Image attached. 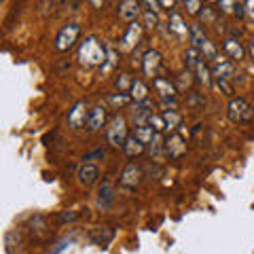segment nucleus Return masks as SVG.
Listing matches in <instances>:
<instances>
[{
    "label": "nucleus",
    "mask_w": 254,
    "mask_h": 254,
    "mask_svg": "<svg viewBox=\"0 0 254 254\" xmlns=\"http://www.w3.org/2000/svg\"><path fill=\"white\" fill-rule=\"evenodd\" d=\"M185 9L189 15H199L201 11V0H185Z\"/></svg>",
    "instance_id": "c85d7f7f"
},
{
    "label": "nucleus",
    "mask_w": 254,
    "mask_h": 254,
    "mask_svg": "<svg viewBox=\"0 0 254 254\" xmlns=\"http://www.w3.org/2000/svg\"><path fill=\"white\" fill-rule=\"evenodd\" d=\"M129 98L136 102V104H140V102H144L148 100V89H146V85L140 81V78H133L131 81V87H129Z\"/></svg>",
    "instance_id": "a211bd4d"
},
{
    "label": "nucleus",
    "mask_w": 254,
    "mask_h": 254,
    "mask_svg": "<svg viewBox=\"0 0 254 254\" xmlns=\"http://www.w3.org/2000/svg\"><path fill=\"white\" fill-rule=\"evenodd\" d=\"M91 159H104V150H95V153H91V155H85L83 157V161H91Z\"/></svg>",
    "instance_id": "4c0bfd02"
},
{
    "label": "nucleus",
    "mask_w": 254,
    "mask_h": 254,
    "mask_svg": "<svg viewBox=\"0 0 254 254\" xmlns=\"http://www.w3.org/2000/svg\"><path fill=\"white\" fill-rule=\"evenodd\" d=\"M142 13V4L140 0H123L121 4H119V17L123 21H136V17Z\"/></svg>",
    "instance_id": "9d476101"
},
{
    "label": "nucleus",
    "mask_w": 254,
    "mask_h": 254,
    "mask_svg": "<svg viewBox=\"0 0 254 254\" xmlns=\"http://www.w3.org/2000/svg\"><path fill=\"white\" fill-rule=\"evenodd\" d=\"M244 9H246V15L254 21V0H246L244 2Z\"/></svg>",
    "instance_id": "c9c22d12"
},
{
    "label": "nucleus",
    "mask_w": 254,
    "mask_h": 254,
    "mask_svg": "<svg viewBox=\"0 0 254 254\" xmlns=\"http://www.w3.org/2000/svg\"><path fill=\"white\" fill-rule=\"evenodd\" d=\"M203 58L199 55V49L197 47H189L187 53H185V64H187V70H195L197 64H199Z\"/></svg>",
    "instance_id": "b1692460"
},
{
    "label": "nucleus",
    "mask_w": 254,
    "mask_h": 254,
    "mask_svg": "<svg viewBox=\"0 0 254 254\" xmlns=\"http://www.w3.org/2000/svg\"><path fill=\"white\" fill-rule=\"evenodd\" d=\"M199 15H201V19H203L205 23H212V21H214V13L210 11V6H203V9L199 11Z\"/></svg>",
    "instance_id": "f704fd0d"
},
{
    "label": "nucleus",
    "mask_w": 254,
    "mask_h": 254,
    "mask_svg": "<svg viewBox=\"0 0 254 254\" xmlns=\"http://www.w3.org/2000/svg\"><path fill=\"white\" fill-rule=\"evenodd\" d=\"M115 203V187H113V180H104L102 187L98 189V205L102 210H108L110 205Z\"/></svg>",
    "instance_id": "9b49d317"
},
{
    "label": "nucleus",
    "mask_w": 254,
    "mask_h": 254,
    "mask_svg": "<svg viewBox=\"0 0 254 254\" xmlns=\"http://www.w3.org/2000/svg\"><path fill=\"white\" fill-rule=\"evenodd\" d=\"M227 117L231 123H250L254 119V108L244 98H231L227 106Z\"/></svg>",
    "instance_id": "f03ea898"
},
{
    "label": "nucleus",
    "mask_w": 254,
    "mask_h": 254,
    "mask_svg": "<svg viewBox=\"0 0 254 254\" xmlns=\"http://www.w3.org/2000/svg\"><path fill=\"white\" fill-rule=\"evenodd\" d=\"M222 49H225V53L229 55L231 60H235V62H240V60H244V47H242V43L237 41V38H227L225 43H222Z\"/></svg>",
    "instance_id": "f3484780"
},
{
    "label": "nucleus",
    "mask_w": 254,
    "mask_h": 254,
    "mask_svg": "<svg viewBox=\"0 0 254 254\" xmlns=\"http://www.w3.org/2000/svg\"><path fill=\"white\" fill-rule=\"evenodd\" d=\"M123 150L127 157H138V155H142V150H144V142H140L136 136H129L125 140Z\"/></svg>",
    "instance_id": "aec40b11"
},
{
    "label": "nucleus",
    "mask_w": 254,
    "mask_h": 254,
    "mask_svg": "<svg viewBox=\"0 0 254 254\" xmlns=\"http://www.w3.org/2000/svg\"><path fill=\"white\" fill-rule=\"evenodd\" d=\"M87 121H89V113H87L85 102H76L68 113V125L72 127V129H81Z\"/></svg>",
    "instance_id": "6e6552de"
},
{
    "label": "nucleus",
    "mask_w": 254,
    "mask_h": 254,
    "mask_svg": "<svg viewBox=\"0 0 254 254\" xmlns=\"http://www.w3.org/2000/svg\"><path fill=\"white\" fill-rule=\"evenodd\" d=\"M153 87L155 91L159 93V98H161L165 104H176V87L170 78H163V76H155L153 78Z\"/></svg>",
    "instance_id": "39448f33"
},
{
    "label": "nucleus",
    "mask_w": 254,
    "mask_h": 254,
    "mask_svg": "<svg viewBox=\"0 0 254 254\" xmlns=\"http://www.w3.org/2000/svg\"><path fill=\"white\" fill-rule=\"evenodd\" d=\"M159 68H161V53L155 51V49H148L144 53V58H142V70H144L146 76L155 78Z\"/></svg>",
    "instance_id": "1a4fd4ad"
},
{
    "label": "nucleus",
    "mask_w": 254,
    "mask_h": 254,
    "mask_svg": "<svg viewBox=\"0 0 254 254\" xmlns=\"http://www.w3.org/2000/svg\"><path fill=\"white\" fill-rule=\"evenodd\" d=\"M78 34H81V26H78V23H68V26H64L58 32V36H55V49L70 51L74 47Z\"/></svg>",
    "instance_id": "20e7f679"
},
{
    "label": "nucleus",
    "mask_w": 254,
    "mask_h": 254,
    "mask_svg": "<svg viewBox=\"0 0 254 254\" xmlns=\"http://www.w3.org/2000/svg\"><path fill=\"white\" fill-rule=\"evenodd\" d=\"M129 95H123V93H119V95H110V98H108V102H110V104H113V106H125V104H129Z\"/></svg>",
    "instance_id": "c756f323"
},
{
    "label": "nucleus",
    "mask_w": 254,
    "mask_h": 254,
    "mask_svg": "<svg viewBox=\"0 0 254 254\" xmlns=\"http://www.w3.org/2000/svg\"><path fill=\"white\" fill-rule=\"evenodd\" d=\"M165 150H168V155L170 157H180V155H185L187 153V144H185V138L178 136V133H174V136L165 142Z\"/></svg>",
    "instance_id": "2eb2a0df"
},
{
    "label": "nucleus",
    "mask_w": 254,
    "mask_h": 254,
    "mask_svg": "<svg viewBox=\"0 0 254 254\" xmlns=\"http://www.w3.org/2000/svg\"><path fill=\"white\" fill-rule=\"evenodd\" d=\"M170 30H172V32H176L178 36H187V34H189L187 23L182 21V17H180L178 13H172V15H170Z\"/></svg>",
    "instance_id": "4be33fe9"
},
{
    "label": "nucleus",
    "mask_w": 254,
    "mask_h": 254,
    "mask_svg": "<svg viewBox=\"0 0 254 254\" xmlns=\"http://www.w3.org/2000/svg\"><path fill=\"white\" fill-rule=\"evenodd\" d=\"M214 83H216V87H218V89L225 93V95H233V87H231V83H229L227 78H216Z\"/></svg>",
    "instance_id": "7c9ffc66"
},
{
    "label": "nucleus",
    "mask_w": 254,
    "mask_h": 254,
    "mask_svg": "<svg viewBox=\"0 0 254 254\" xmlns=\"http://www.w3.org/2000/svg\"><path fill=\"white\" fill-rule=\"evenodd\" d=\"M148 125L153 127L155 131H159V133H161V131L165 129V121H163V115L159 117V115H155V113H153V115H150V119H148Z\"/></svg>",
    "instance_id": "cd10ccee"
},
{
    "label": "nucleus",
    "mask_w": 254,
    "mask_h": 254,
    "mask_svg": "<svg viewBox=\"0 0 254 254\" xmlns=\"http://www.w3.org/2000/svg\"><path fill=\"white\" fill-rule=\"evenodd\" d=\"M93 9H102V4H104V0H89Z\"/></svg>",
    "instance_id": "37998d69"
},
{
    "label": "nucleus",
    "mask_w": 254,
    "mask_h": 254,
    "mask_svg": "<svg viewBox=\"0 0 254 254\" xmlns=\"http://www.w3.org/2000/svg\"><path fill=\"white\" fill-rule=\"evenodd\" d=\"M159 4H161L163 9H174V4H176V0H159Z\"/></svg>",
    "instance_id": "ea45409f"
},
{
    "label": "nucleus",
    "mask_w": 254,
    "mask_h": 254,
    "mask_svg": "<svg viewBox=\"0 0 254 254\" xmlns=\"http://www.w3.org/2000/svg\"><path fill=\"white\" fill-rule=\"evenodd\" d=\"M104 123H106V108L104 106L91 108L89 110V121H87V129H89L91 133H95L104 127Z\"/></svg>",
    "instance_id": "f8f14e48"
},
{
    "label": "nucleus",
    "mask_w": 254,
    "mask_h": 254,
    "mask_svg": "<svg viewBox=\"0 0 254 254\" xmlns=\"http://www.w3.org/2000/svg\"><path fill=\"white\" fill-rule=\"evenodd\" d=\"M155 129L150 125H138L136 127V131H133V136H136L140 142H144V144H150L153 142V138H155Z\"/></svg>",
    "instance_id": "5701e85b"
},
{
    "label": "nucleus",
    "mask_w": 254,
    "mask_h": 254,
    "mask_svg": "<svg viewBox=\"0 0 254 254\" xmlns=\"http://www.w3.org/2000/svg\"><path fill=\"white\" fill-rule=\"evenodd\" d=\"M248 55H250V60L254 62V38H250V43H248Z\"/></svg>",
    "instance_id": "79ce46f5"
},
{
    "label": "nucleus",
    "mask_w": 254,
    "mask_h": 254,
    "mask_svg": "<svg viewBox=\"0 0 254 254\" xmlns=\"http://www.w3.org/2000/svg\"><path fill=\"white\" fill-rule=\"evenodd\" d=\"M189 104H190V106H203V100H199L197 95H193V98L189 100Z\"/></svg>",
    "instance_id": "a19ab883"
},
{
    "label": "nucleus",
    "mask_w": 254,
    "mask_h": 254,
    "mask_svg": "<svg viewBox=\"0 0 254 254\" xmlns=\"http://www.w3.org/2000/svg\"><path fill=\"white\" fill-rule=\"evenodd\" d=\"M161 150H163V140H161V133H155V138H153V142H150V155L153 157H159L161 155Z\"/></svg>",
    "instance_id": "bb28decb"
},
{
    "label": "nucleus",
    "mask_w": 254,
    "mask_h": 254,
    "mask_svg": "<svg viewBox=\"0 0 254 254\" xmlns=\"http://www.w3.org/2000/svg\"><path fill=\"white\" fill-rule=\"evenodd\" d=\"M140 38H142V26L138 21H131L129 28H127V32L121 38V49L123 51H133L140 45Z\"/></svg>",
    "instance_id": "0eeeda50"
},
{
    "label": "nucleus",
    "mask_w": 254,
    "mask_h": 254,
    "mask_svg": "<svg viewBox=\"0 0 254 254\" xmlns=\"http://www.w3.org/2000/svg\"><path fill=\"white\" fill-rule=\"evenodd\" d=\"M220 13H235L237 4H240V0H216Z\"/></svg>",
    "instance_id": "a878e982"
},
{
    "label": "nucleus",
    "mask_w": 254,
    "mask_h": 254,
    "mask_svg": "<svg viewBox=\"0 0 254 254\" xmlns=\"http://www.w3.org/2000/svg\"><path fill=\"white\" fill-rule=\"evenodd\" d=\"M129 138V133H127V123H125V119L121 115H117L113 121H110L108 125V129H106V140H108V144L110 146H125V140Z\"/></svg>",
    "instance_id": "7ed1b4c3"
},
{
    "label": "nucleus",
    "mask_w": 254,
    "mask_h": 254,
    "mask_svg": "<svg viewBox=\"0 0 254 254\" xmlns=\"http://www.w3.org/2000/svg\"><path fill=\"white\" fill-rule=\"evenodd\" d=\"M117 87H119V89H121V91H129L131 83H129V78H127V74H121V76H119Z\"/></svg>",
    "instance_id": "72a5a7b5"
},
{
    "label": "nucleus",
    "mask_w": 254,
    "mask_h": 254,
    "mask_svg": "<svg viewBox=\"0 0 254 254\" xmlns=\"http://www.w3.org/2000/svg\"><path fill=\"white\" fill-rule=\"evenodd\" d=\"M117 68V51H115V47H106V60H104V64H102V74H110L113 70Z\"/></svg>",
    "instance_id": "412c9836"
},
{
    "label": "nucleus",
    "mask_w": 254,
    "mask_h": 254,
    "mask_svg": "<svg viewBox=\"0 0 254 254\" xmlns=\"http://www.w3.org/2000/svg\"><path fill=\"white\" fill-rule=\"evenodd\" d=\"M144 23H146V28H157V15H155V11H144Z\"/></svg>",
    "instance_id": "473e14b6"
},
{
    "label": "nucleus",
    "mask_w": 254,
    "mask_h": 254,
    "mask_svg": "<svg viewBox=\"0 0 254 254\" xmlns=\"http://www.w3.org/2000/svg\"><path fill=\"white\" fill-rule=\"evenodd\" d=\"M78 218H81V214H78V212H62L60 216H58L60 222H74Z\"/></svg>",
    "instance_id": "2f4dec72"
},
{
    "label": "nucleus",
    "mask_w": 254,
    "mask_h": 254,
    "mask_svg": "<svg viewBox=\"0 0 254 254\" xmlns=\"http://www.w3.org/2000/svg\"><path fill=\"white\" fill-rule=\"evenodd\" d=\"M212 74H214V78H227L229 81V78H233L235 68H233L231 62L218 58L216 62H212Z\"/></svg>",
    "instance_id": "ddd939ff"
},
{
    "label": "nucleus",
    "mask_w": 254,
    "mask_h": 254,
    "mask_svg": "<svg viewBox=\"0 0 254 254\" xmlns=\"http://www.w3.org/2000/svg\"><path fill=\"white\" fill-rule=\"evenodd\" d=\"M98 176H100V172H98V168H95L93 163H83V165H81V170H78V182H81L83 187H91V185H95Z\"/></svg>",
    "instance_id": "4468645a"
},
{
    "label": "nucleus",
    "mask_w": 254,
    "mask_h": 254,
    "mask_svg": "<svg viewBox=\"0 0 254 254\" xmlns=\"http://www.w3.org/2000/svg\"><path fill=\"white\" fill-rule=\"evenodd\" d=\"M195 72H197V81H199L203 87H208V89H210V87H212V76H214V74H212V70H210L208 64L201 60L199 64H197Z\"/></svg>",
    "instance_id": "6ab92c4d"
},
{
    "label": "nucleus",
    "mask_w": 254,
    "mask_h": 254,
    "mask_svg": "<svg viewBox=\"0 0 254 254\" xmlns=\"http://www.w3.org/2000/svg\"><path fill=\"white\" fill-rule=\"evenodd\" d=\"M189 36H190V43H193V47H197L199 51H201V47L210 41L208 34H205V30L201 28V23H190Z\"/></svg>",
    "instance_id": "dca6fc26"
},
{
    "label": "nucleus",
    "mask_w": 254,
    "mask_h": 254,
    "mask_svg": "<svg viewBox=\"0 0 254 254\" xmlns=\"http://www.w3.org/2000/svg\"><path fill=\"white\" fill-rule=\"evenodd\" d=\"M163 121H165V129H176V127L180 125V115L176 113V110H165L163 113Z\"/></svg>",
    "instance_id": "393cba45"
},
{
    "label": "nucleus",
    "mask_w": 254,
    "mask_h": 254,
    "mask_svg": "<svg viewBox=\"0 0 254 254\" xmlns=\"http://www.w3.org/2000/svg\"><path fill=\"white\" fill-rule=\"evenodd\" d=\"M70 244H72V237H68V240H64V242H60V244H58V248H55V250H53L51 254H60L62 250H66V248H68V246H70Z\"/></svg>",
    "instance_id": "e433bc0d"
},
{
    "label": "nucleus",
    "mask_w": 254,
    "mask_h": 254,
    "mask_svg": "<svg viewBox=\"0 0 254 254\" xmlns=\"http://www.w3.org/2000/svg\"><path fill=\"white\" fill-rule=\"evenodd\" d=\"M140 180H142V170L136 163H127L121 172V176H119V182L125 189H136L140 185Z\"/></svg>",
    "instance_id": "423d86ee"
},
{
    "label": "nucleus",
    "mask_w": 254,
    "mask_h": 254,
    "mask_svg": "<svg viewBox=\"0 0 254 254\" xmlns=\"http://www.w3.org/2000/svg\"><path fill=\"white\" fill-rule=\"evenodd\" d=\"M144 2H146V9H148V11H159V9H161L159 0H144Z\"/></svg>",
    "instance_id": "58836bf2"
},
{
    "label": "nucleus",
    "mask_w": 254,
    "mask_h": 254,
    "mask_svg": "<svg viewBox=\"0 0 254 254\" xmlns=\"http://www.w3.org/2000/svg\"><path fill=\"white\" fill-rule=\"evenodd\" d=\"M106 60V47L102 45L98 38H85V43L78 47V62L87 68H93V66H102Z\"/></svg>",
    "instance_id": "f257e3e1"
}]
</instances>
